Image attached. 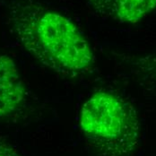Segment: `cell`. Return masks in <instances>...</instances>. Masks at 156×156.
<instances>
[{
	"mask_svg": "<svg viewBox=\"0 0 156 156\" xmlns=\"http://www.w3.org/2000/svg\"><path fill=\"white\" fill-rule=\"evenodd\" d=\"M26 96L16 62L9 56L0 54V118L16 111L25 101Z\"/></svg>",
	"mask_w": 156,
	"mask_h": 156,
	"instance_id": "obj_4",
	"label": "cell"
},
{
	"mask_svg": "<svg viewBox=\"0 0 156 156\" xmlns=\"http://www.w3.org/2000/svg\"><path fill=\"white\" fill-rule=\"evenodd\" d=\"M80 126L98 156H132L140 138V123L134 106L115 92L99 90L83 103Z\"/></svg>",
	"mask_w": 156,
	"mask_h": 156,
	"instance_id": "obj_2",
	"label": "cell"
},
{
	"mask_svg": "<svg viewBox=\"0 0 156 156\" xmlns=\"http://www.w3.org/2000/svg\"><path fill=\"white\" fill-rule=\"evenodd\" d=\"M136 70L156 81V57H145L132 63Z\"/></svg>",
	"mask_w": 156,
	"mask_h": 156,
	"instance_id": "obj_5",
	"label": "cell"
},
{
	"mask_svg": "<svg viewBox=\"0 0 156 156\" xmlns=\"http://www.w3.org/2000/svg\"><path fill=\"white\" fill-rule=\"evenodd\" d=\"M91 11L103 19L134 24L156 8V0H86Z\"/></svg>",
	"mask_w": 156,
	"mask_h": 156,
	"instance_id": "obj_3",
	"label": "cell"
},
{
	"mask_svg": "<svg viewBox=\"0 0 156 156\" xmlns=\"http://www.w3.org/2000/svg\"><path fill=\"white\" fill-rule=\"evenodd\" d=\"M7 9L18 41L41 65L71 78L93 68V49L69 18L33 0H14Z\"/></svg>",
	"mask_w": 156,
	"mask_h": 156,
	"instance_id": "obj_1",
	"label": "cell"
},
{
	"mask_svg": "<svg viewBox=\"0 0 156 156\" xmlns=\"http://www.w3.org/2000/svg\"><path fill=\"white\" fill-rule=\"evenodd\" d=\"M0 156H7L5 154H4V153H2L1 151H0Z\"/></svg>",
	"mask_w": 156,
	"mask_h": 156,
	"instance_id": "obj_6",
	"label": "cell"
}]
</instances>
